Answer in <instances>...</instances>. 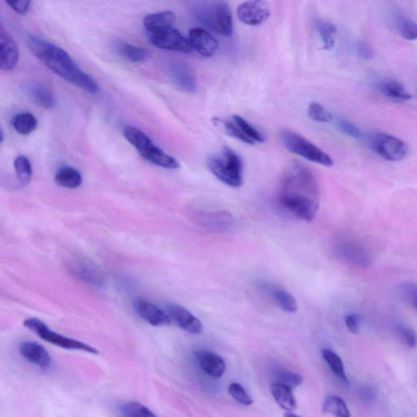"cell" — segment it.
<instances>
[{
  "instance_id": "obj_12",
  "label": "cell",
  "mask_w": 417,
  "mask_h": 417,
  "mask_svg": "<svg viewBox=\"0 0 417 417\" xmlns=\"http://www.w3.org/2000/svg\"><path fill=\"white\" fill-rule=\"evenodd\" d=\"M19 48L6 26L0 23V70L14 69L19 61Z\"/></svg>"
},
{
  "instance_id": "obj_10",
  "label": "cell",
  "mask_w": 417,
  "mask_h": 417,
  "mask_svg": "<svg viewBox=\"0 0 417 417\" xmlns=\"http://www.w3.org/2000/svg\"><path fill=\"white\" fill-rule=\"evenodd\" d=\"M68 268L74 278L87 286L102 287L105 285V277L101 270L89 259L74 258L68 263Z\"/></svg>"
},
{
  "instance_id": "obj_42",
  "label": "cell",
  "mask_w": 417,
  "mask_h": 417,
  "mask_svg": "<svg viewBox=\"0 0 417 417\" xmlns=\"http://www.w3.org/2000/svg\"><path fill=\"white\" fill-rule=\"evenodd\" d=\"M6 3L12 10L21 15L25 14L28 12L30 1L28 0H19V1H7Z\"/></svg>"
},
{
  "instance_id": "obj_32",
  "label": "cell",
  "mask_w": 417,
  "mask_h": 417,
  "mask_svg": "<svg viewBox=\"0 0 417 417\" xmlns=\"http://www.w3.org/2000/svg\"><path fill=\"white\" fill-rule=\"evenodd\" d=\"M122 417H158L147 407L138 402H127L119 408Z\"/></svg>"
},
{
  "instance_id": "obj_34",
  "label": "cell",
  "mask_w": 417,
  "mask_h": 417,
  "mask_svg": "<svg viewBox=\"0 0 417 417\" xmlns=\"http://www.w3.org/2000/svg\"><path fill=\"white\" fill-rule=\"evenodd\" d=\"M275 378H275L276 381L274 383L285 385L292 389L299 387L301 383H303V378H301V375L285 370H277L276 374H275Z\"/></svg>"
},
{
  "instance_id": "obj_43",
  "label": "cell",
  "mask_w": 417,
  "mask_h": 417,
  "mask_svg": "<svg viewBox=\"0 0 417 417\" xmlns=\"http://www.w3.org/2000/svg\"><path fill=\"white\" fill-rule=\"evenodd\" d=\"M356 52L358 54L362 57V58L365 60H371L374 58V52L372 50V48L367 45L366 43L359 42L356 44Z\"/></svg>"
},
{
  "instance_id": "obj_36",
  "label": "cell",
  "mask_w": 417,
  "mask_h": 417,
  "mask_svg": "<svg viewBox=\"0 0 417 417\" xmlns=\"http://www.w3.org/2000/svg\"><path fill=\"white\" fill-rule=\"evenodd\" d=\"M398 30L401 36L408 41H415L417 38V25L414 20L402 17L398 20Z\"/></svg>"
},
{
  "instance_id": "obj_20",
  "label": "cell",
  "mask_w": 417,
  "mask_h": 417,
  "mask_svg": "<svg viewBox=\"0 0 417 417\" xmlns=\"http://www.w3.org/2000/svg\"><path fill=\"white\" fill-rule=\"evenodd\" d=\"M378 90L387 98L398 102H407L412 99V95L400 82L394 79L381 80L376 84Z\"/></svg>"
},
{
  "instance_id": "obj_2",
  "label": "cell",
  "mask_w": 417,
  "mask_h": 417,
  "mask_svg": "<svg viewBox=\"0 0 417 417\" xmlns=\"http://www.w3.org/2000/svg\"><path fill=\"white\" fill-rule=\"evenodd\" d=\"M26 42L30 52L53 73L92 94L99 92L98 83L78 67L67 52L34 35H30Z\"/></svg>"
},
{
  "instance_id": "obj_13",
  "label": "cell",
  "mask_w": 417,
  "mask_h": 417,
  "mask_svg": "<svg viewBox=\"0 0 417 417\" xmlns=\"http://www.w3.org/2000/svg\"><path fill=\"white\" fill-rule=\"evenodd\" d=\"M166 313L171 321L175 323L182 330L190 334H201L203 325L201 321L189 310L175 303L166 305Z\"/></svg>"
},
{
  "instance_id": "obj_14",
  "label": "cell",
  "mask_w": 417,
  "mask_h": 417,
  "mask_svg": "<svg viewBox=\"0 0 417 417\" xmlns=\"http://www.w3.org/2000/svg\"><path fill=\"white\" fill-rule=\"evenodd\" d=\"M19 352L21 357L30 365L43 371L50 370L52 359L50 354L42 345L35 341H24L20 345Z\"/></svg>"
},
{
  "instance_id": "obj_30",
  "label": "cell",
  "mask_w": 417,
  "mask_h": 417,
  "mask_svg": "<svg viewBox=\"0 0 417 417\" xmlns=\"http://www.w3.org/2000/svg\"><path fill=\"white\" fill-rule=\"evenodd\" d=\"M322 356L328 363L331 371L334 372L336 378L340 379L344 384H349L347 375H345V367L343 361L334 350L330 349H323L322 350Z\"/></svg>"
},
{
  "instance_id": "obj_27",
  "label": "cell",
  "mask_w": 417,
  "mask_h": 417,
  "mask_svg": "<svg viewBox=\"0 0 417 417\" xmlns=\"http://www.w3.org/2000/svg\"><path fill=\"white\" fill-rule=\"evenodd\" d=\"M314 26L323 43V48L325 50H330L335 44L336 28L334 24L325 19H319L314 22Z\"/></svg>"
},
{
  "instance_id": "obj_45",
  "label": "cell",
  "mask_w": 417,
  "mask_h": 417,
  "mask_svg": "<svg viewBox=\"0 0 417 417\" xmlns=\"http://www.w3.org/2000/svg\"><path fill=\"white\" fill-rule=\"evenodd\" d=\"M284 417H300L298 415L292 414V412H287V414H285V416H284Z\"/></svg>"
},
{
  "instance_id": "obj_21",
  "label": "cell",
  "mask_w": 417,
  "mask_h": 417,
  "mask_svg": "<svg viewBox=\"0 0 417 417\" xmlns=\"http://www.w3.org/2000/svg\"><path fill=\"white\" fill-rule=\"evenodd\" d=\"M265 290L268 291L272 299L279 309L287 313H295L298 310V301L295 296L281 287L267 286Z\"/></svg>"
},
{
  "instance_id": "obj_28",
  "label": "cell",
  "mask_w": 417,
  "mask_h": 417,
  "mask_svg": "<svg viewBox=\"0 0 417 417\" xmlns=\"http://www.w3.org/2000/svg\"><path fill=\"white\" fill-rule=\"evenodd\" d=\"M323 414L335 417H352L347 403L343 398L336 396H328L323 403Z\"/></svg>"
},
{
  "instance_id": "obj_23",
  "label": "cell",
  "mask_w": 417,
  "mask_h": 417,
  "mask_svg": "<svg viewBox=\"0 0 417 417\" xmlns=\"http://www.w3.org/2000/svg\"><path fill=\"white\" fill-rule=\"evenodd\" d=\"M339 254L350 264L367 266L370 264V257L365 248L352 242L339 244Z\"/></svg>"
},
{
  "instance_id": "obj_46",
  "label": "cell",
  "mask_w": 417,
  "mask_h": 417,
  "mask_svg": "<svg viewBox=\"0 0 417 417\" xmlns=\"http://www.w3.org/2000/svg\"><path fill=\"white\" fill-rule=\"evenodd\" d=\"M3 137H4L3 131L2 130V128L0 127V144L2 143V142L3 140Z\"/></svg>"
},
{
  "instance_id": "obj_15",
  "label": "cell",
  "mask_w": 417,
  "mask_h": 417,
  "mask_svg": "<svg viewBox=\"0 0 417 417\" xmlns=\"http://www.w3.org/2000/svg\"><path fill=\"white\" fill-rule=\"evenodd\" d=\"M22 91L25 96L39 107L51 109L54 107L56 99L50 87L35 80H28L22 84Z\"/></svg>"
},
{
  "instance_id": "obj_24",
  "label": "cell",
  "mask_w": 417,
  "mask_h": 417,
  "mask_svg": "<svg viewBox=\"0 0 417 417\" xmlns=\"http://www.w3.org/2000/svg\"><path fill=\"white\" fill-rule=\"evenodd\" d=\"M270 392L272 397L278 403V405L283 408L284 410L290 412L296 410L297 401L292 394V389L278 383H273L270 387Z\"/></svg>"
},
{
  "instance_id": "obj_25",
  "label": "cell",
  "mask_w": 417,
  "mask_h": 417,
  "mask_svg": "<svg viewBox=\"0 0 417 417\" xmlns=\"http://www.w3.org/2000/svg\"><path fill=\"white\" fill-rule=\"evenodd\" d=\"M55 181L57 185L65 189H77L83 184V176L74 167L65 166L56 172Z\"/></svg>"
},
{
  "instance_id": "obj_17",
  "label": "cell",
  "mask_w": 417,
  "mask_h": 417,
  "mask_svg": "<svg viewBox=\"0 0 417 417\" xmlns=\"http://www.w3.org/2000/svg\"><path fill=\"white\" fill-rule=\"evenodd\" d=\"M168 74L180 90L188 93L197 91L196 77L188 65L178 61L172 62L168 66Z\"/></svg>"
},
{
  "instance_id": "obj_44",
  "label": "cell",
  "mask_w": 417,
  "mask_h": 417,
  "mask_svg": "<svg viewBox=\"0 0 417 417\" xmlns=\"http://www.w3.org/2000/svg\"><path fill=\"white\" fill-rule=\"evenodd\" d=\"M359 397L363 403L371 405L375 401L376 393L372 388L365 387L359 390Z\"/></svg>"
},
{
  "instance_id": "obj_5",
  "label": "cell",
  "mask_w": 417,
  "mask_h": 417,
  "mask_svg": "<svg viewBox=\"0 0 417 417\" xmlns=\"http://www.w3.org/2000/svg\"><path fill=\"white\" fill-rule=\"evenodd\" d=\"M208 169L217 179L233 188L243 184V162L241 157L233 149L224 148L220 153L213 154L207 159Z\"/></svg>"
},
{
  "instance_id": "obj_3",
  "label": "cell",
  "mask_w": 417,
  "mask_h": 417,
  "mask_svg": "<svg viewBox=\"0 0 417 417\" xmlns=\"http://www.w3.org/2000/svg\"><path fill=\"white\" fill-rule=\"evenodd\" d=\"M195 19L206 28L224 36H232L233 20L229 4L224 1H200L193 6Z\"/></svg>"
},
{
  "instance_id": "obj_11",
  "label": "cell",
  "mask_w": 417,
  "mask_h": 417,
  "mask_svg": "<svg viewBox=\"0 0 417 417\" xmlns=\"http://www.w3.org/2000/svg\"><path fill=\"white\" fill-rule=\"evenodd\" d=\"M237 15L244 24L252 26L259 25L269 19L270 7L268 2L252 0L239 4Z\"/></svg>"
},
{
  "instance_id": "obj_7",
  "label": "cell",
  "mask_w": 417,
  "mask_h": 417,
  "mask_svg": "<svg viewBox=\"0 0 417 417\" xmlns=\"http://www.w3.org/2000/svg\"><path fill=\"white\" fill-rule=\"evenodd\" d=\"M24 326L37 334L40 339L51 344L66 350H81V352L93 354H99L98 350L83 341L68 338L52 330L45 323L36 318L25 319Z\"/></svg>"
},
{
  "instance_id": "obj_26",
  "label": "cell",
  "mask_w": 417,
  "mask_h": 417,
  "mask_svg": "<svg viewBox=\"0 0 417 417\" xmlns=\"http://www.w3.org/2000/svg\"><path fill=\"white\" fill-rule=\"evenodd\" d=\"M176 16L171 11L160 12L146 16L144 19L145 31L174 26Z\"/></svg>"
},
{
  "instance_id": "obj_29",
  "label": "cell",
  "mask_w": 417,
  "mask_h": 417,
  "mask_svg": "<svg viewBox=\"0 0 417 417\" xmlns=\"http://www.w3.org/2000/svg\"><path fill=\"white\" fill-rule=\"evenodd\" d=\"M12 125L19 134L28 136L36 130L38 122L33 114L21 113L17 114L12 118Z\"/></svg>"
},
{
  "instance_id": "obj_33",
  "label": "cell",
  "mask_w": 417,
  "mask_h": 417,
  "mask_svg": "<svg viewBox=\"0 0 417 417\" xmlns=\"http://www.w3.org/2000/svg\"><path fill=\"white\" fill-rule=\"evenodd\" d=\"M14 167L17 178L21 183L24 185L29 184L32 180L33 169L28 158L23 155L17 157L14 161Z\"/></svg>"
},
{
  "instance_id": "obj_40",
  "label": "cell",
  "mask_w": 417,
  "mask_h": 417,
  "mask_svg": "<svg viewBox=\"0 0 417 417\" xmlns=\"http://www.w3.org/2000/svg\"><path fill=\"white\" fill-rule=\"evenodd\" d=\"M403 298L410 303L414 309L416 308V286L415 284L405 283L401 287Z\"/></svg>"
},
{
  "instance_id": "obj_37",
  "label": "cell",
  "mask_w": 417,
  "mask_h": 417,
  "mask_svg": "<svg viewBox=\"0 0 417 417\" xmlns=\"http://www.w3.org/2000/svg\"><path fill=\"white\" fill-rule=\"evenodd\" d=\"M228 393L237 403L244 406H251L254 400L241 384L233 383L228 387Z\"/></svg>"
},
{
  "instance_id": "obj_41",
  "label": "cell",
  "mask_w": 417,
  "mask_h": 417,
  "mask_svg": "<svg viewBox=\"0 0 417 417\" xmlns=\"http://www.w3.org/2000/svg\"><path fill=\"white\" fill-rule=\"evenodd\" d=\"M361 323V317L358 314H349L345 317V325L350 334H358Z\"/></svg>"
},
{
  "instance_id": "obj_18",
  "label": "cell",
  "mask_w": 417,
  "mask_h": 417,
  "mask_svg": "<svg viewBox=\"0 0 417 417\" xmlns=\"http://www.w3.org/2000/svg\"><path fill=\"white\" fill-rule=\"evenodd\" d=\"M195 357L202 370L213 378H220L226 372V363L218 354L206 350L195 352Z\"/></svg>"
},
{
  "instance_id": "obj_1",
  "label": "cell",
  "mask_w": 417,
  "mask_h": 417,
  "mask_svg": "<svg viewBox=\"0 0 417 417\" xmlns=\"http://www.w3.org/2000/svg\"><path fill=\"white\" fill-rule=\"evenodd\" d=\"M278 201L297 219L312 222L319 206V186L316 175L303 164L292 162L284 172Z\"/></svg>"
},
{
  "instance_id": "obj_6",
  "label": "cell",
  "mask_w": 417,
  "mask_h": 417,
  "mask_svg": "<svg viewBox=\"0 0 417 417\" xmlns=\"http://www.w3.org/2000/svg\"><path fill=\"white\" fill-rule=\"evenodd\" d=\"M279 138L292 153L319 165L326 167L334 166V160L330 155L299 133L288 129L282 130L279 132Z\"/></svg>"
},
{
  "instance_id": "obj_8",
  "label": "cell",
  "mask_w": 417,
  "mask_h": 417,
  "mask_svg": "<svg viewBox=\"0 0 417 417\" xmlns=\"http://www.w3.org/2000/svg\"><path fill=\"white\" fill-rule=\"evenodd\" d=\"M367 145L374 153L389 162H398L409 153L407 145L396 136L383 132L368 134Z\"/></svg>"
},
{
  "instance_id": "obj_35",
  "label": "cell",
  "mask_w": 417,
  "mask_h": 417,
  "mask_svg": "<svg viewBox=\"0 0 417 417\" xmlns=\"http://www.w3.org/2000/svg\"><path fill=\"white\" fill-rule=\"evenodd\" d=\"M308 114L310 119L317 122H330L334 119L330 112L317 102H312L309 105Z\"/></svg>"
},
{
  "instance_id": "obj_19",
  "label": "cell",
  "mask_w": 417,
  "mask_h": 417,
  "mask_svg": "<svg viewBox=\"0 0 417 417\" xmlns=\"http://www.w3.org/2000/svg\"><path fill=\"white\" fill-rule=\"evenodd\" d=\"M134 308L139 317L151 325L159 327L171 325V321L167 314L148 301L137 299Z\"/></svg>"
},
{
  "instance_id": "obj_9",
  "label": "cell",
  "mask_w": 417,
  "mask_h": 417,
  "mask_svg": "<svg viewBox=\"0 0 417 417\" xmlns=\"http://www.w3.org/2000/svg\"><path fill=\"white\" fill-rule=\"evenodd\" d=\"M146 36L154 47L160 50L183 53L193 52L188 38L184 36L174 26L146 31Z\"/></svg>"
},
{
  "instance_id": "obj_22",
  "label": "cell",
  "mask_w": 417,
  "mask_h": 417,
  "mask_svg": "<svg viewBox=\"0 0 417 417\" xmlns=\"http://www.w3.org/2000/svg\"><path fill=\"white\" fill-rule=\"evenodd\" d=\"M114 48L119 56L132 63H142V62L148 61L150 57L149 50L144 47L132 45L127 42H115Z\"/></svg>"
},
{
  "instance_id": "obj_4",
  "label": "cell",
  "mask_w": 417,
  "mask_h": 417,
  "mask_svg": "<svg viewBox=\"0 0 417 417\" xmlns=\"http://www.w3.org/2000/svg\"><path fill=\"white\" fill-rule=\"evenodd\" d=\"M122 131L126 140L134 146L137 152L146 161L165 169L175 170L180 167V163L175 158L164 152L138 128L126 126L124 127Z\"/></svg>"
},
{
  "instance_id": "obj_16",
  "label": "cell",
  "mask_w": 417,
  "mask_h": 417,
  "mask_svg": "<svg viewBox=\"0 0 417 417\" xmlns=\"http://www.w3.org/2000/svg\"><path fill=\"white\" fill-rule=\"evenodd\" d=\"M188 39L193 51L203 56L211 57L218 50V41L206 29L197 28L191 30Z\"/></svg>"
},
{
  "instance_id": "obj_38",
  "label": "cell",
  "mask_w": 417,
  "mask_h": 417,
  "mask_svg": "<svg viewBox=\"0 0 417 417\" xmlns=\"http://www.w3.org/2000/svg\"><path fill=\"white\" fill-rule=\"evenodd\" d=\"M336 126L338 127L339 129L344 133L345 135L352 137V138H361L363 136L361 129L347 119L343 118H336Z\"/></svg>"
},
{
  "instance_id": "obj_31",
  "label": "cell",
  "mask_w": 417,
  "mask_h": 417,
  "mask_svg": "<svg viewBox=\"0 0 417 417\" xmlns=\"http://www.w3.org/2000/svg\"><path fill=\"white\" fill-rule=\"evenodd\" d=\"M232 121L236 124L239 129L242 131L248 140L253 142V144L264 143L265 136L256 128L239 115H234Z\"/></svg>"
},
{
  "instance_id": "obj_39",
  "label": "cell",
  "mask_w": 417,
  "mask_h": 417,
  "mask_svg": "<svg viewBox=\"0 0 417 417\" xmlns=\"http://www.w3.org/2000/svg\"><path fill=\"white\" fill-rule=\"evenodd\" d=\"M398 332L399 335H400V338L407 345L408 348H416V336L414 330L405 325H399Z\"/></svg>"
}]
</instances>
